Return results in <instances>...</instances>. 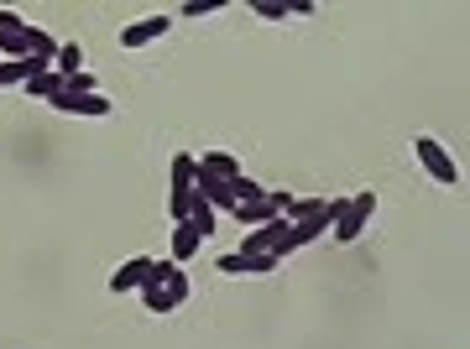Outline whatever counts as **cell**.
<instances>
[{
	"label": "cell",
	"mask_w": 470,
	"mask_h": 349,
	"mask_svg": "<svg viewBox=\"0 0 470 349\" xmlns=\"http://www.w3.org/2000/svg\"><path fill=\"white\" fill-rule=\"evenodd\" d=\"M377 214V193L366 188V193H356V199H340V208H335V225H329V235L340 240V246H350V240H361L366 219Z\"/></svg>",
	"instance_id": "obj_1"
},
{
	"label": "cell",
	"mask_w": 470,
	"mask_h": 349,
	"mask_svg": "<svg viewBox=\"0 0 470 349\" xmlns=\"http://www.w3.org/2000/svg\"><path fill=\"white\" fill-rule=\"evenodd\" d=\"M413 157L424 162V172L434 178V183H445V188L460 183V167H455V157H449L445 146L434 141V136H418V141H413Z\"/></svg>",
	"instance_id": "obj_2"
},
{
	"label": "cell",
	"mask_w": 470,
	"mask_h": 349,
	"mask_svg": "<svg viewBox=\"0 0 470 349\" xmlns=\"http://www.w3.org/2000/svg\"><path fill=\"white\" fill-rule=\"evenodd\" d=\"M53 110L58 115H89V121H100V115H115V104L105 100V94H53Z\"/></svg>",
	"instance_id": "obj_3"
},
{
	"label": "cell",
	"mask_w": 470,
	"mask_h": 349,
	"mask_svg": "<svg viewBox=\"0 0 470 349\" xmlns=\"http://www.w3.org/2000/svg\"><path fill=\"white\" fill-rule=\"evenodd\" d=\"M172 32V16H142V21H131L126 32H121V47H147V42H157V37H168Z\"/></svg>",
	"instance_id": "obj_4"
},
{
	"label": "cell",
	"mask_w": 470,
	"mask_h": 349,
	"mask_svg": "<svg viewBox=\"0 0 470 349\" xmlns=\"http://www.w3.org/2000/svg\"><path fill=\"white\" fill-rule=\"evenodd\" d=\"M0 53L5 58H26V21L16 11H0Z\"/></svg>",
	"instance_id": "obj_5"
},
{
	"label": "cell",
	"mask_w": 470,
	"mask_h": 349,
	"mask_svg": "<svg viewBox=\"0 0 470 349\" xmlns=\"http://www.w3.org/2000/svg\"><path fill=\"white\" fill-rule=\"evenodd\" d=\"M147 276H152V256H131L126 267H115V276H110V292H136Z\"/></svg>",
	"instance_id": "obj_6"
},
{
	"label": "cell",
	"mask_w": 470,
	"mask_h": 349,
	"mask_svg": "<svg viewBox=\"0 0 470 349\" xmlns=\"http://www.w3.org/2000/svg\"><path fill=\"white\" fill-rule=\"evenodd\" d=\"M199 246H204V240H199V229L189 225V219H183V225H172V267H189L193 256H199Z\"/></svg>",
	"instance_id": "obj_7"
},
{
	"label": "cell",
	"mask_w": 470,
	"mask_h": 349,
	"mask_svg": "<svg viewBox=\"0 0 470 349\" xmlns=\"http://www.w3.org/2000/svg\"><path fill=\"white\" fill-rule=\"evenodd\" d=\"M199 172H214V178L235 183L240 178V157L235 151H199Z\"/></svg>",
	"instance_id": "obj_8"
},
{
	"label": "cell",
	"mask_w": 470,
	"mask_h": 349,
	"mask_svg": "<svg viewBox=\"0 0 470 349\" xmlns=\"http://www.w3.org/2000/svg\"><path fill=\"white\" fill-rule=\"evenodd\" d=\"M32 100H53V94H64V73H53V68H43V73H32V79L22 83Z\"/></svg>",
	"instance_id": "obj_9"
},
{
	"label": "cell",
	"mask_w": 470,
	"mask_h": 349,
	"mask_svg": "<svg viewBox=\"0 0 470 349\" xmlns=\"http://www.w3.org/2000/svg\"><path fill=\"white\" fill-rule=\"evenodd\" d=\"M193 172H199V157H193V151H178V157H172V193H193Z\"/></svg>",
	"instance_id": "obj_10"
},
{
	"label": "cell",
	"mask_w": 470,
	"mask_h": 349,
	"mask_svg": "<svg viewBox=\"0 0 470 349\" xmlns=\"http://www.w3.org/2000/svg\"><path fill=\"white\" fill-rule=\"evenodd\" d=\"M53 73H84V47H79V42H64V47H58V58H53Z\"/></svg>",
	"instance_id": "obj_11"
},
{
	"label": "cell",
	"mask_w": 470,
	"mask_h": 349,
	"mask_svg": "<svg viewBox=\"0 0 470 349\" xmlns=\"http://www.w3.org/2000/svg\"><path fill=\"white\" fill-rule=\"evenodd\" d=\"M235 219H240L246 229H257V225H267V219H282V214H272L267 199H261V204H235Z\"/></svg>",
	"instance_id": "obj_12"
},
{
	"label": "cell",
	"mask_w": 470,
	"mask_h": 349,
	"mask_svg": "<svg viewBox=\"0 0 470 349\" xmlns=\"http://www.w3.org/2000/svg\"><path fill=\"white\" fill-rule=\"evenodd\" d=\"M136 292H142V303H147V313H157V318H162V313H172L168 292L157 287V282H152V276H147V282H142V287H136Z\"/></svg>",
	"instance_id": "obj_13"
},
{
	"label": "cell",
	"mask_w": 470,
	"mask_h": 349,
	"mask_svg": "<svg viewBox=\"0 0 470 349\" xmlns=\"http://www.w3.org/2000/svg\"><path fill=\"white\" fill-rule=\"evenodd\" d=\"M64 94H100V89H94V73H89V68H84V73H68Z\"/></svg>",
	"instance_id": "obj_14"
},
{
	"label": "cell",
	"mask_w": 470,
	"mask_h": 349,
	"mask_svg": "<svg viewBox=\"0 0 470 349\" xmlns=\"http://www.w3.org/2000/svg\"><path fill=\"white\" fill-rule=\"evenodd\" d=\"M251 11H257L261 21H288V0H257Z\"/></svg>",
	"instance_id": "obj_15"
},
{
	"label": "cell",
	"mask_w": 470,
	"mask_h": 349,
	"mask_svg": "<svg viewBox=\"0 0 470 349\" xmlns=\"http://www.w3.org/2000/svg\"><path fill=\"white\" fill-rule=\"evenodd\" d=\"M220 5H225V0H189V5H183V16H189V21H199V16H214Z\"/></svg>",
	"instance_id": "obj_16"
}]
</instances>
